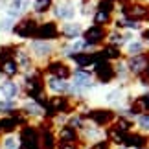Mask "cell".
Masks as SVG:
<instances>
[{
	"label": "cell",
	"instance_id": "12",
	"mask_svg": "<svg viewBox=\"0 0 149 149\" xmlns=\"http://www.w3.org/2000/svg\"><path fill=\"white\" fill-rule=\"evenodd\" d=\"M44 88H46V94L50 96H68L72 83L70 79H61V77L44 74Z\"/></svg>",
	"mask_w": 149,
	"mask_h": 149
},
{
	"label": "cell",
	"instance_id": "40",
	"mask_svg": "<svg viewBox=\"0 0 149 149\" xmlns=\"http://www.w3.org/2000/svg\"><path fill=\"white\" fill-rule=\"evenodd\" d=\"M147 149H149V147H147Z\"/></svg>",
	"mask_w": 149,
	"mask_h": 149
},
{
	"label": "cell",
	"instance_id": "35",
	"mask_svg": "<svg viewBox=\"0 0 149 149\" xmlns=\"http://www.w3.org/2000/svg\"><path fill=\"white\" fill-rule=\"evenodd\" d=\"M87 149H114V147L109 144V140H100V142H94V144L87 146Z\"/></svg>",
	"mask_w": 149,
	"mask_h": 149
},
{
	"label": "cell",
	"instance_id": "26",
	"mask_svg": "<svg viewBox=\"0 0 149 149\" xmlns=\"http://www.w3.org/2000/svg\"><path fill=\"white\" fill-rule=\"evenodd\" d=\"M57 134L54 127H44L41 131V149H57Z\"/></svg>",
	"mask_w": 149,
	"mask_h": 149
},
{
	"label": "cell",
	"instance_id": "1",
	"mask_svg": "<svg viewBox=\"0 0 149 149\" xmlns=\"http://www.w3.org/2000/svg\"><path fill=\"white\" fill-rule=\"evenodd\" d=\"M26 48L30 52V55L33 57V61L41 63V65H46L48 61H52L54 57H57V48H59V42L54 41H41V39H31V41L26 42Z\"/></svg>",
	"mask_w": 149,
	"mask_h": 149
},
{
	"label": "cell",
	"instance_id": "2",
	"mask_svg": "<svg viewBox=\"0 0 149 149\" xmlns=\"http://www.w3.org/2000/svg\"><path fill=\"white\" fill-rule=\"evenodd\" d=\"M83 116H85L87 122H90L92 125H96V127L109 129L114 122H116L118 112L114 111V109H109L105 105H101V107H90L88 111L83 114Z\"/></svg>",
	"mask_w": 149,
	"mask_h": 149
},
{
	"label": "cell",
	"instance_id": "18",
	"mask_svg": "<svg viewBox=\"0 0 149 149\" xmlns=\"http://www.w3.org/2000/svg\"><path fill=\"white\" fill-rule=\"evenodd\" d=\"M79 136H81V144L85 142L87 146L94 144V142H100V140H105V129H100L92 125L90 122H85L83 129L79 131Z\"/></svg>",
	"mask_w": 149,
	"mask_h": 149
},
{
	"label": "cell",
	"instance_id": "36",
	"mask_svg": "<svg viewBox=\"0 0 149 149\" xmlns=\"http://www.w3.org/2000/svg\"><path fill=\"white\" fill-rule=\"evenodd\" d=\"M57 149H83L81 144H70V142H59Z\"/></svg>",
	"mask_w": 149,
	"mask_h": 149
},
{
	"label": "cell",
	"instance_id": "29",
	"mask_svg": "<svg viewBox=\"0 0 149 149\" xmlns=\"http://www.w3.org/2000/svg\"><path fill=\"white\" fill-rule=\"evenodd\" d=\"M112 20H114V15L96 9V13L92 15V19H90V24H98V26H103V28H111L112 26Z\"/></svg>",
	"mask_w": 149,
	"mask_h": 149
},
{
	"label": "cell",
	"instance_id": "16",
	"mask_svg": "<svg viewBox=\"0 0 149 149\" xmlns=\"http://www.w3.org/2000/svg\"><path fill=\"white\" fill-rule=\"evenodd\" d=\"M35 39H41V41H54V42H59L61 37H59V22L52 20V19H44L41 24H39V30H37V37Z\"/></svg>",
	"mask_w": 149,
	"mask_h": 149
},
{
	"label": "cell",
	"instance_id": "32",
	"mask_svg": "<svg viewBox=\"0 0 149 149\" xmlns=\"http://www.w3.org/2000/svg\"><path fill=\"white\" fill-rule=\"evenodd\" d=\"M0 149H20V138L17 133L4 134L0 140Z\"/></svg>",
	"mask_w": 149,
	"mask_h": 149
},
{
	"label": "cell",
	"instance_id": "21",
	"mask_svg": "<svg viewBox=\"0 0 149 149\" xmlns=\"http://www.w3.org/2000/svg\"><path fill=\"white\" fill-rule=\"evenodd\" d=\"M52 6H54V0H33V6H31V15L39 20H44V17L50 15L52 11Z\"/></svg>",
	"mask_w": 149,
	"mask_h": 149
},
{
	"label": "cell",
	"instance_id": "28",
	"mask_svg": "<svg viewBox=\"0 0 149 149\" xmlns=\"http://www.w3.org/2000/svg\"><path fill=\"white\" fill-rule=\"evenodd\" d=\"M111 127L118 129L120 133H123V134H129V133H133V131L136 129V127H134V120L125 118V116H118V118H116V122H114Z\"/></svg>",
	"mask_w": 149,
	"mask_h": 149
},
{
	"label": "cell",
	"instance_id": "20",
	"mask_svg": "<svg viewBox=\"0 0 149 149\" xmlns=\"http://www.w3.org/2000/svg\"><path fill=\"white\" fill-rule=\"evenodd\" d=\"M147 52H149L147 42L136 37L133 42H129V44H125V46H123V57H136V55L147 54Z\"/></svg>",
	"mask_w": 149,
	"mask_h": 149
},
{
	"label": "cell",
	"instance_id": "7",
	"mask_svg": "<svg viewBox=\"0 0 149 149\" xmlns=\"http://www.w3.org/2000/svg\"><path fill=\"white\" fill-rule=\"evenodd\" d=\"M92 72H94V77H96V81H98L100 87H111L114 83V63L105 61L101 57L92 66Z\"/></svg>",
	"mask_w": 149,
	"mask_h": 149
},
{
	"label": "cell",
	"instance_id": "10",
	"mask_svg": "<svg viewBox=\"0 0 149 149\" xmlns=\"http://www.w3.org/2000/svg\"><path fill=\"white\" fill-rule=\"evenodd\" d=\"M72 65L65 59H59V57H54L52 61H48L46 65L42 66V72L48 74V76H55L61 79H70L72 76Z\"/></svg>",
	"mask_w": 149,
	"mask_h": 149
},
{
	"label": "cell",
	"instance_id": "38",
	"mask_svg": "<svg viewBox=\"0 0 149 149\" xmlns=\"http://www.w3.org/2000/svg\"><path fill=\"white\" fill-rule=\"evenodd\" d=\"M107 2H114V4H116V2H118V0H107Z\"/></svg>",
	"mask_w": 149,
	"mask_h": 149
},
{
	"label": "cell",
	"instance_id": "8",
	"mask_svg": "<svg viewBox=\"0 0 149 149\" xmlns=\"http://www.w3.org/2000/svg\"><path fill=\"white\" fill-rule=\"evenodd\" d=\"M85 26L87 22H81V20H72V22H61L59 24V37L63 42H74L77 39L83 37V31H85Z\"/></svg>",
	"mask_w": 149,
	"mask_h": 149
},
{
	"label": "cell",
	"instance_id": "27",
	"mask_svg": "<svg viewBox=\"0 0 149 149\" xmlns=\"http://www.w3.org/2000/svg\"><path fill=\"white\" fill-rule=\"evenodd\" d=\"M20 101H11V100H0V118H8L19 112Z\"/></svg>",
	"mask_w": 149,
	"mask_h": 149
},
{
	"label": "cell",
	"instance_id": "24",
	"mask_svg": "<svg viewBox=\"0 0 149 149\" xmlns=\"http://www.w3.org/2000/svg\"><path fill=\"white\" fill-rule=\"evenodd\" d=\"M0 74L4 77H9V79H15L17 76H20V68H19V65H17V61L13 57L0 61Z\"/></svg>",
	"mask_w": 149,
	"mask_h": 149
},
{
	"label": "cell",
	"instance_id": "37",
	"mask_svg": "<svg viewBox=\"0 0 149 149\" xmlns=\"http://www.w3.org/2000/svg\"><path fill=\"white\" fill-rule=\"evenodd\" d=\"M146 77H149V63H147V70H146V74H144Z\"/></svg>",
	"mask_w": 149,
	"mask_h": 149
},
{
	"label": "cell",
	"instance_id": "3",
	"mask_svg": "<svg viewBox=\"0 0 149 149\" xmlns=\"http://www.w3.org/2000/svg\"><path fill=\"white\" fill-rule=\"evenodd\" d=\"M50 19L55 22H72L77 20V2L76 0H54Z\"/></svg>",
	"mask_w": 149,
	"mask_h": 149
},
{
	"label": "cell",
	"instance_id": "33",
	"mask_svg": "<svg viewBox=\"0 0 149 149\" xmlns=\"http://www.w3.org/2000/svg\"><path fill=\"white\" fill-rule=\"evenodd\" d=\"M134 127H136V131H138V133L149 136V112L138 114V116L134 118Z\"/></svg>",
	"mask_w": 149,
	"mask_h": 149
},
{
	"label": "cell",
	"instance_id": "17",
	"mask_svg": "<svg viewBox=\"0 0 149 149\" xmlns=\"http://www.w3.org/2000/svg\"><path fill=\"white\" fill-rule=\"evenodd\" d=\"M147 63H149V52L142 55H136V57H125V65H127V70L131 74V77H133V81L146 74Z\"/></svg>",
	"mask_w": 149,
	"mask_h": 149
},
{
	"label": "cell",
	"instance_id": "31",
	"mask_svg": "<svg viewBox=\"0 0 149 149\" xmlns=\"http://www.w3.org/2000/svg\"><path fill=\"white\" fill-rule=\"evenodd\" d=\"M15 24H17V20H15V19H11V17L4 15V13H0V35H2V37L13 35Z\"/></svg>",
	"mask_w": 149,
	"mask_h": 149
},
{
	"label": "cell",
	"instance_id": "39",
	"mask_svg": "<svg viewBox=\"0 0 149 149\" xmlns=\"http://www.w3.org/2000/svg\"><path fill=\"white\" fill-rule=\"evenodd\" d=\"M76 2H79V0H76Z\"/></svg>",
	"mask_w": 149,
	"mask_h": 149
},
{
	"label": "cell",
	"instance_id": "23",
	"mask_svg": "<svg viewBox=\"0 0 149 149\" xmlns=\"http://www.w3.org/2000/svg\"><path fill=\"white\" fill-rule=\"evenodd\" d=\"M57 142H70V144H81V136L76 129L68 127V125H63V127L57 129Z\"/></svg>",
	"mask_w": 149,
	"mask_h": 149
},
{
	"label": "cell",
	"instance_id": "13",
	"mask_svg": "<svg viewBox=\"0 0 149 149\" xmlns=\"http://www.w3.org/2000/svg\"><path fill=\"white\" fill-rule=\"evenodd\" d=\"M20 149H41V131L33 125H24L19 131Z\"/></svg>",
	"mask_w": 149,
	"mask_h": 149
},
{
	"label": "cell",
	"instance_id": "30",
	"mask_svg": "<svg viewBox=\"0 0 149 149\" xmlns=\"http://www.w3.org/2000/svg\"><path fill=\"white\" fill-rule=\"evenodd\" d=\"M105 140H109V144L112 147H120V146H123L125 134L120 133V131L114 129V127H109V129H105Z\"/></svg>",
	"mask_w": 149,
	"mask_h": 149
},
{
	"label": "cell",
	"instance_id": "14",
	"mask_svg": "<svg viewBox=\"0 0 149 149\" xmlns=\"http://www.w3.org/2000/svg\"><path fill=\"white\" fill-rule=\"evenodd\" d=\"M20 98H22L20 81H17V79H9V77L0 79V100L20 101Z\"/></svg>",
	"mask_w": 149,
	"mask_h": 149
},
{
	"label": "cell",
	"instance_id": "34",
	"mask_svg": "<svg viewBox=\"0 0 149 149\" xmlns=\"http://www.w3.org/2000/svg\"><path fill=\"white\" fill-rule=\"evenodd\" d=\"M107 44H112V46H122V31L114 30V28H109V35H107Z\"/></svg>",
	"mask_w": 149,
	"mask_h": 149
},
{
	"label": "cell",
	"instance_id": "15",
	"mask_svg": "<svg viewBox=\"0 0 149 149\" xmlns=\"http://www.w3.org/2000/svg\"><path fill=\"white\" fill-rule=\"evenodd\" d=\"M13 59L17 61V65H19V68H20V76L22 74H30V72H33L37 68L33 57L30 55V52H28V48H26V44H17Z\"/></svg>",
	"mask_w": 149,
	"mask_h": 149
},
{
	"label": "cell",
	"instance_id": "19",
	"mask_svg": "<svg viewBox=\"0 0 149 149\" xmlns=\"http://www.w3.org/2000/svg\"><path fill=\"white\" fill-rule=\"evenodd\" d=\"M123 146L127 149H147L149 147V136L147 134H142L138 131H133V133L125 134V140H123Z\"/></svg>",
	"mask_w": 149,
	"mask_h": 149
},
{
	"label": "cell",
	"instance_id": "4",
	"mask_svg": "<svg viewBox=\"0 0 149 149\" xmlns=\"http://www.w3.org/2000/svg\"><path fill=\"white\" fill-rule=\"evenodd\" d=\"M133 87H125V85H118V83H112L111 87L105 88V92H103V105L109 107V109H114V111H118L120 107L125 105V101H127V94L129 90Z\"/></svg>",
	"mask_w": 149,
	"mask_h": 149
},
{
	"label": "cell",
	"instance_id": "25",
	"mask_svg": "<svg viewBox=\"0 0 149 149\" xmlns=\"http://www.w3.org/2000/svg\"><path fill=\"white\" fill-rule=\"evenodd\" d=\"M100 54L105 61H111V63H116L120 59H123V50L120 46H112V44H103L100 48Z\"/></svg>",
	"mask_w": 149,
	"mask_h": 149
},
{
	"label": "cell",
	"instance_id": "11",
	"mask_svg": "<svg viewBox=\"0 0 149 149\" xmlns=\"http://www.w3.org/2000/svg\"><path fill=\"white\" fill-rule=\"evenodd\" d=\"M31 6L33 0H8V4L4 8V15H8L15 20H20L26 15H31Z\"/></svg>",
	"mask_w": 149,
	"mask_h": 149
},
{
	"label": "cell",
	"instance_id": "9",
	"mask_svg": "<svg viewBox=\"0 0 149 149\" xmlns=\"http://www.w3.org/2000/svg\"><path fill=\"white\" fill-rule=\"evenodd\" d=\"M20 114L26 120H42L46 118V109H44L42 101L31 100V98H24L20 100Z\"/></svg>",
	"mask_w": 149,
	"mask_h": 149
},
{
	"label": "cell",
	"instance_id": "22",
	"mask_svg": "<svg viewBox=\"0 0 149 149\" xmlns=\"http://www.w3.org/2000/svg\"><path fill=\"white\" fill-rule=\"evenodd\" d=\"M96 8H98V0H79L77 2V17H81L83 20L92 19V15L96 13Z\"/></svg>",
	"mask_w": 149,
	"mask_h": 149
},
{
	"label": "cell",
	"instance_id": "5",
	"mask_svg": "<svg viewBox=\"0 0 149 149\" xmlns=\"http://www.w3.org/2000/svg\"><path fill=\"white\" fill-rule=\"evenodd\" d=\"M39 24H41V20L35 19L33 15H26L24 19L17 20L15 24V30H13V37L17 41H22V42H28L31 41V39L37 37V30H39Z\"/></svg>",
	"mask_w": 149,
	"mask_h": 149
},
{
	"label": "cell",
	"instance_id": "6",
	"mask_svg": "<svg viewBox=\"0 0 149 149\" xmlns=\"http://www.w3.org/2000/svg\"><path fill=\"white\" fill-rule=\"evenodd\" d=\"M107 35H109V28H103V26L87 22L85 31H83V41L87 42L90 48L100 50L103 44H107Z\"/></svg>",
	"mask_w": 149,
	"mask_h": 149
}]
</instances>
